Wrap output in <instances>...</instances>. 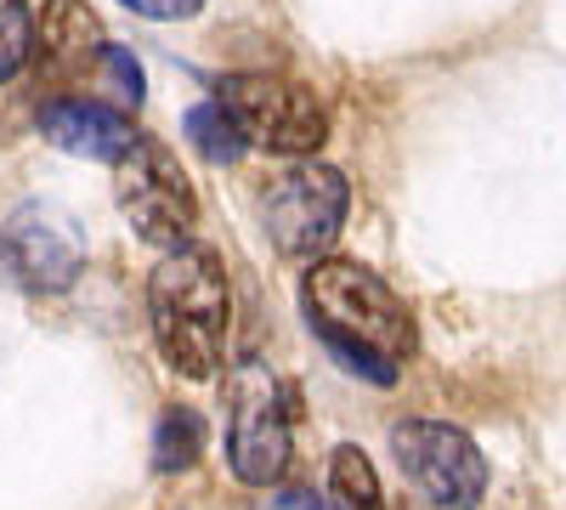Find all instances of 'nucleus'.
Instances as JSON below:
<instances>
[{"instance_id":"obj_16","label":"nucleus","mask_w":566,"mask_h":510,"mask_svg":"<svg viewBox=\"0 0 566 510\" xmlns=\"http://www.w3.org/2000/svg\"><path fill=\"white\" fill-rule=\"evenodd\" d=\"M130 12H142V18H159V23H181V18H193L205 0H125Z\"/></svg>"},{"instance_id":"obj_11","label":"nucleus","mask_w":566,"mask_h":510,"mask_svg":"<svg viewBox=\"0 0 566 510\" xmlns=\"http://www.w3.org/2000/svg\"><path fill=\"white\" fill-rule=\"evenodd\" d=\"M328 504L335 510H386L380 499V477H374L368 454L340 443L335 454H328Z\"/></svg>"},{"instance_id":"obj_12","label":"nucleus","mask_w":566,"mask_h":510,"mask_svg":"<svg viewBox=\"0 0 566 510\" xmlns=\"http://www.w3.org/2000/svg\"><path fill=\"white\" fill-rule=\"evenodd\" d=\"M199 448H205V420L193 408H170L159 431H154V466L159 471H187L199 466Z\"/></svg>"},{"instance_id":"obj_14","label":"nucleus","mask_w":566,"mask_h":510,"mask_svg":"<svg viewBox=\"0 0 566 510\" xmlns=\"http://www.w3.org/2000/svg\"><path fill=\"white\" fill-rule=\"evenodd\" d=\"M34 58V18L23 0H0V80H12Z\"/></svg>"},{"instance_id":"obj_2","label":"nucleus","mask_w":566,"mask_h":510,"mask_svg":"<svg viewBox=\"0 0 566 510\" xmlns=\"http://www.w3.org/2000/svg\"><path fill=\"white\" fill-rule=\"evenodd\" d=\"M148 312H154V341L176 375L187 381L221 375L227 330H232V290L210 250L199 244L165 250V261L148 278Z\"/></svg>"},{"instance_id":"obj_5","label":"nucleus","mask_w":566,"mask_h":510,"mask_svg":"<svg viewBox=\"0 0 566 510\" xmlns=\"http://www.w3.org/2000/svg\"><path fill=\"white\" fill-rule=\"evenodd\" d=\"M114 199L130 221V233L148 239L154 250H181L199 221L193 181L176 165V154L165 143H148V136H136L114 159Z\"/></svg>"},{"instance_id":"obj_13","label":"nucleus","mask_w":566,"mask_h":510,"mask_svg":"<svg viewBox=\"0 0 566 510\" xmlns=\"http://www.w3.org/2000/svg\"><path fill=\"white\" fill-rule=\"evenodd\" d=\"M187 143H193L210 165H232V159H244V136L232 131V119L216 108V97H210V103H199V108H187Z\"/></svg>"},{"instance_id":"obj_3","label":"nucleus","mask_w":566,"mask_h":510,"mask_svg":"<svg viewBox=\"0 0 566 510\" xmlns=\"http://www.w3.org/2000/svg\"><path fill=\"white\" fill-rule=\"evenodd\" d=\"M216 108L244 136V148H266L283 159H306L328 136V108L295 80L272 74H232L216 85Z\"/></svg>"},{"instance_id":"obj_9","label":"nucleus","mask_w":566,"mask_h":510,"mask_svg":"<svg viewBox=\"0 0 566 510\" xmlns=\"http://www.w3.org/2000/svg\"><path fill=\"white\" fill-rule=\"evenodd\" d=\"M40 136L52 148L74 154V159H103L114 165L130 143H136V125L108 108V103H85V97H63V103H45L40 108Z\"/></svg>"},{"instance_id":"obj_8","label":"nucleus","mask_w":566,"mask_h":510,"mask_svg":"<svg viewBox=\"0 0 566 510\" xmlns=\"http://www.w3.org/2000/svg\"><path fill=\"white\" fill-rule=\"evenodd\" d=\"M402 477L442 510H476L488 493V459L459 426L442 420H402L391 431Z\"/></svg>"},{"instance_id":"obj_6","label":"nucleus","mask_w":566,"mask_h":510,"mask_svg":"<svg viewBox=\"0 0 566 510\" xmlns=\"http://www.w3.org/2000/svg\"><path fill=\"white\" fill-rule=\"evenodd\" d=\"M346 205H352V188L335 165H295V170L272 176V188L261 194L272 244L295 261H317L340 239Z\"/></svg>"},{"instance_id":"obj_1","label":"nucleus","mask_w":566,"mask_h":510,"mask_svg":"<svg viewBox=\"0 0 566 510\" xmlns=\"http://www.w3.org/2000/svg\"><path fill=\"white\" fill-rule=\"evenodd\" d=\"M306 323L312 335L335 352V363L346 375L368 381V386H391L397 368L413 357V318L408 306L391 295V284L380 272H368L363 261L346 256H323L306 284Z\"/></svg>"},{"instance_id":"obj_15","label":"nucleus","mask_w":566,"mask_h":510,"mask_svg":"<svg viewBox=\"0 0 566 510\" xmlns=\"http://www.w3.org/2000/svg\"><path fill=\"white\" fill-rule=\"evenodd\" d=\"M103 63L114 69V80H119V91H125V97H130V103H142V69H136V58L125 52V45H108V52H103Z\"/></svg>"},{"instance_id":"obj_10","label":"nucleus","mask_w":566,"mask_h":510,"mask_svg":"<svg viewBox=\"0 0 566 510\" xmlns=\"http://www.w3.org/2000/svg\"><path fill=\"white\" fill-rule=\"evenodd\" d=\"M34 45H40V52L52 58L57 69H85L91 58L108 52V34H103L97 18H91L85 0H45L40 29H34Z\"/></svg>"},{"instance_id":"obj_7","label":"nucleus","mask_w":566,"mask_h":510,"mask_svg":"<svg viewBox=\"0 0 566 510\" xmlns=\"http://www.w3.org/2000/svg\"><path fill=\"white\" fill-rule=\"evenodd\" d=\"M0 267H7L23 290L34 295H63L85 267V239L80 221L63 205L29 199L0 221Z\"/></svg>"},{"instance_id":"obj_17","label":"nucleus","mask_w":566,"mask_h":510,"mask_svg":"<svg viewBox=\"0 0 566 510\" xmlns=\"http://www.w3.org/2000/svg\"><path fill=\"white\" fill-rule=\"evenodd\" d=\"M261 510H317V499L312 493H272Z\"/></svg>"},{"instance_id":"obj_4","label":"nucleus","mask_w":566,"mask_h":510,"mask_svg":"<svg viewBox=\"0 0 566 510\" xmlns=\"http://www.w3.org/2000/svg\"><path fill=\"white\" fill-rule=\"evenodd\" d=\"M227 459L250 488H272L290 471V403L261 357H244L227 375Z\"/></svg>"}]
</instances>
